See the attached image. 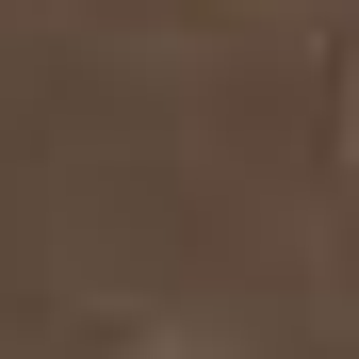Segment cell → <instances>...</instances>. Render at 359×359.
Here are the masks:
<instances>
[{
  "instance_id": "7a4b0ae2",
  "label": "cell",
  "mask_w": 359,
  "mask_h": 359,
  "mask_svg": "<svg viewBox=\"0 0 359 359\" xmlns=\"http://www.w3.org/2000/svg\"><path fill=\"white\" fill-rule=\"evenodd\" d=\"M343 180H359V82H343Z\"/></svg>"
},
{
  "instance_id": "6da1fadb",
  "label": "cell",
  "mask_w": 359,
  "mask_h": 359,
  "mask_svg": "<svg viewBox=\"0 0 359 359\" xmlns=\"http://www.w3.org/2000/svg\"><path fill=\"white\" fill-rule=\"evenodd\" d=\"M114 359H229V343H180V327H163V343H114Z\"/></svg>"
}]
</instances>
